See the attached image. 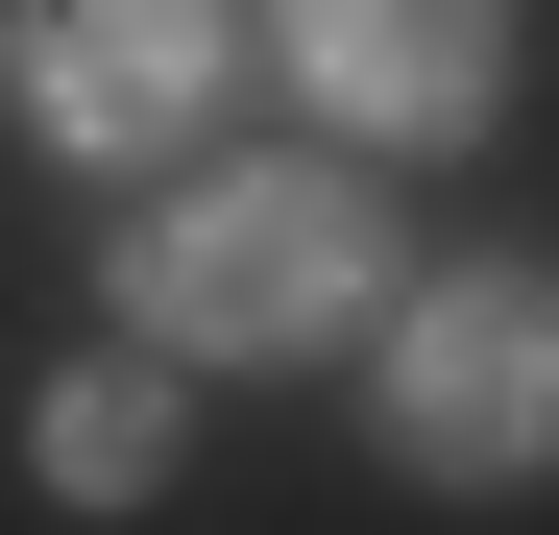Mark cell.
Segmentation results:
<instances>
[{"instance_id": "4", "label": "cell", "mask_w": 559, "mask_h": 535, "mask_svg": "<svg viewBox=\"0 0 559 535\" xmlns=\"http://www.w3.org/2000/svg\"><path fill=\"white\" fill-rule=\"evenodd\" d=\"M219 49H243L219 0H25V25H0V73H25L49 146H170L219 98Z\"/></svg>"}, {"instance_id": "3", "label": "cell", "mask_w": 559, "mask_h": 535, "mask_svg": "<svg viewBox=\"0 0 559 535\" xmlns=\"http://www.w3.org/2000/svg\"><path fill=\"white\" fill-rule=\"evenodd\" d=\"M267 25L341 98V146H462L511 98V0H267Z\"/></svg>"}, {"instance_id": "1", "label": "cell", "mask_w": 559, "mask_h": 535, "mask_svg": "<svg viewBox=\"0 0 559 535\" xmlns=\"http://www.w3.org/2000/svg\"><path fill=\"white\" fill-rule=\"evenodd\" d=\"M122 293H146V341H195V366L341 341L365 293H390V195H341V170H195V195H146Z\"/></svg>"}, {"instance_id": "2", "label": "cell", "mask_w": 559, "mask_h": 535, "mask_svg": "<svg viewBox=\"0 0 559 535\" xmlns=\"http://www.w3.org/2000/svg\"><path fill=\"white\" fill-rule=\"evenodd\" d=\"M390 463L414 487H535L559 463V268H438L390 317Z\"/></svg>"}, {"instance_id": "5", "label": "cell", "mask_w": 559, "mask_h": 535, "mask_svg": "<svg viewBox=\"0 0 559 535\" xmlns=\"http://www.w3.org/2000/svg\"><path fill=\"white\" fill-rule=\"evenodd\" d=\"M49 487H73V511H146V487H170V390H146V366H73V390H49Z\"/></svg>"}]
</instances>
